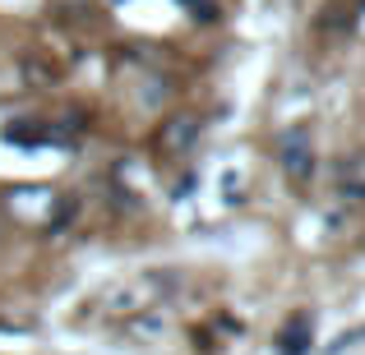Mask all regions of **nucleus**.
Listing matches in <instances>:
<instances>
[{
    "instance_id": "1",
    "label": "nucleus",
    "mask_w": 365,
    "mask_h": 355,
    "mask_svg": "<svg viewBox=\"0 0 365 355\" xmlns=\"http://www.w3.org/2000/svg\"><path fill=\"white\" fill-rule=\"evenodd\" d=\"M287 171H296V176H310V148H305V139H296V152L287 148Z\"/></svg>"
}]
</instances>
